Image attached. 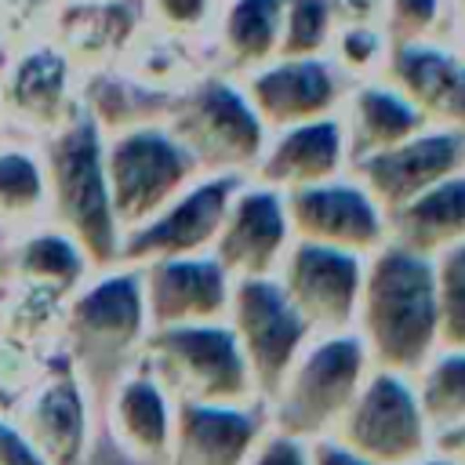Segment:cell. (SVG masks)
<instances>
[{"instance_id":"6da1fadb","label":"cell","mask_w":465,"mask_h":465,"mask_svg":"<svg viewBox=\"0 0 465 465\" xmlns=\"http://www.w3.org/2000/svg\"><path fill=\"white\" fill-rule=\"evenodd\" d=\"M40 149L47 167V222L84 247L94 272L116 265L120 225L105 182V131L84 98L40 138Z\"/></svg>"},{"instance_id":"7a4b0ae2","label":"cell","mask_w":465,"mask_h":465,"mask_svg":"<svg viewBox=\"0 0 465 465\" xmlns=\"http://www.w3.org/2000/svg\"><path fill=\"white\" fill-rule=\"evenodd\" d=\"M145 298L138 265H109L91 272L69 298L62 320V352L84 385H105L138 360L145 338Z\"/></svg>"},{"instance_id":"3957f363","label":"cell","mask_w":465,"mask_h":465,"mask_svg":"<svg viewBox=\"0 0 465 465\" xmlns=\"http://www.w3.org/2000/svg\"><path fill=\"white\" fill-rule=\"evenodd\" d=\"M163 120L203 174L254 171L269 138V127L254 113L240 76L211 65L171 94Z\"/></svg>"},{"instance_id":"277c9868","label":"cell","mask_w":465,"mask_h":465,"mask_svg":"<svg viewBox=\"0 0 465 465\" xmlns=\"http://www.w3.org/2000/svg\"><path fill=\"white\" fill-rule=\"evenodd\" d=\"M363 334L389 371H414L436 341V276L425 254L389 247L363 283Z\"/></svg>"},{"instance_id":"5b68a950","label":"cell","mask_w":465,"mask_h":465,"mask_svg":"<svg viewBox=\"0 0 465 465\" xmlns=\"http://www.w3.org/2000/svg\"><path fill=\"white\" fill-rule=\"evenodd\" d=\"M105 182L120 236L167 207L203 171L163 116L105 131Z\"/></svg>"},{"instance_id":"8992f818","label":"cell","mask_w":465,"mask_h":465,"mask_svg":"<svg viewBox=\"0 0 465 465\" xmlns=\"http://www.w3.org/2000/svg\"><path fill=\"white\" fill-rule=\"evenodd\" d=\"M142 367L163 385L171 400L193 403H243L251 392V371L232 327L189 323L153 327L142 338Z\"/></svg>"},{"instance_id":"52a82bcc","label":"cell","mask_w":465,"mask_h":465,"mask_svg":"<svg viewBox=\"0 0 465 465\" xmlns=\"http://www.w3.org/2000/svg\"><path fill=\"white\" fill-rule=\"evenodd\" d=\"M80 91L84 69L47 29L0 51V98L7 131L44 138L80 105Z\"/></svg>"},{"instance_id":"ba28073f","label":"cell","mask_w":465,"mask_h":465,"mask_svg":"<svg viewBox=\"0 0 465 465\" xmlns=\"http://www.w3.org/2000/svg\"><path fill=\"white\" fill-rule=\"evenodd\" d=\"M243 182V174H200L167 207H160L153 218L120 236L116 265H145L156 258L203 251L207 243H214L229 200Z\"/></svg>"},{"instance_id":"9c48e42d","label":"cell","mask_w":465,"mask_h":465,"mask_svg":"<svg viewBox=\"0 0 465 465\" xmlns=\"http://www.w3.org/2000/svg\"><path fill=\"white\" fill-rule=\"evenodd\" d=\"M11 418L44 465H84L91 447V392L65 352H54L44 378L15 400Z\"/></svg>"},{"instance_id":"30bf717a","label":"cell","mask_w":465,"mask_h":465,"mask_svg":"<svg viewBox=\"0 0 465 465\" xmlns=\"http://www.w3.org/2000/svg\"><path fill=\"white\" fill-rule=\"evenodd\" d=\"M236 76L269 131L338 113L349 91V76L331 54H272Z\"/></svg>"},{"instance_id":"8fae6325","label":"cell","mask_w":465,"mask_h":465,"mask_svg":"<svg viewBox=\"0 0 465 465\" xmlns=\"http://www.w3.org/2000/svg\"><path fill=\"white\" fill-rule=\"evenodd\" d=\"M356 171V182L367 189V196L381 207V214L403 207L421 189L436 185L440 178L465 167V127L447 124H425L411 138L349 160Z\"/></svg>"},{"instance_id":"7c38bea8","label":"cell","mask_w":465,"mask_h":465,"mask_svg":"<svg viewBox=\"0 0 465 465\" xmlns=\"http://www.w3.org/2000/svg\"><path fill=\"white\" fill-rule=\"evenodd\" d=\"M232 334L240 341L251 378L276 396L302 349L309 323L291 305L287 291L262 276H240L232 294Z\"/></svg>"},{"instance_id":"4fadbf2b","label":"cell","mask_w":465,"mask_h":465,"mask_svg":"<svg viewBox=\"0 0 465 465\" xmlns=\"http://www.w3.org/2000/svg\"><path fill=\"white\" fill-rule=\"evenodd\" d=\"M363 374V341L334 338L312 349L302 363H291L280 385V429L283 436H316L338 414L349 411Z\"/></svg>"},{"instance_id":"5bb4252c","label":"cell","mask_w":465,"mask_h":465,"mask_svg":"<svg viewBox=\"0 0 465 465\" xmlns=\"http://www.w3.org/2000/svg\"><path fill=\"white\" fill-rule=\"evenodd\" d=\"M287 229L298 240L341 251H374L385 240V214L360 182H312L283 193Z\"/></svg>"},{"instance_id":"9a60e30c","label":"cell","mask_w":465,"mask_h":465,"mask_svg":"<svg viewBox=\"0 0 465 465\" xmlns=\"http://www.w3.org/2000/svg\"><path fill=\"white\" fill-rule=\"evenodd\" d=\"M345 443L374 465H407L425 443L418 396L392 371L371 378L360 400L352 396L345 411Z\"/></svg>"},{"instance_id":"2e32d148","label":"cell","mask_w":465,"mask_h":465,"mask_svg":"<svg viewBox=\"0 0 465 465\" xmlns=\"http://www.w3.org/2000/svg\"><path fill=\"white\" fill-rule=\"evenodd\" d=\"M142 269V298L145 323L153 327H189V323H218L229 309L225 269L214 258L178 254L138 265Z\"/></svg>"},{"instance_id":"e0dca14e","label":"cell","mask_w":465,"mask_h":465,"mask_svg":"<svg viewBox=\"0 0 465 465\" xmlns=\"http://www.w3.org/2000/svg\"><path fill=\"white\" fill-rule=\"evenodd\" d=\"M381 76L396 84L429 124L465 127V62L447 40L389 44Z\"/></svg>"},{"instance_id":"ac0fdd59","label":"cell","mask_w":465,"mask_h":465,"mask_svg":"<svg viewBox=\"0 0 465 465\" xmlns=\"http://www.w3.org/2000/svg\"><path fill=\"white\" fill-rule=\"evenodd\" d=\"M105 429L116 447L145 465L171 461L174 407L163 385L145 367H124L105 385Z\"/></svg>"},{"instance_id":"d6986e66","label":"cell","mask_w":465,"mask_h":465,"mask_svg":"<svg viewBox=\"0 0 465 465\" xmlns=\"http://www.w3.org/2000/svg\"><path fill=\"white\" fill-rule=\"evenodd\" d=\"M349 163V142L338 113L302 120L291 127H276L265 138V149L254 163V174L262 185H272L280 193L338 178Z\"/></svg>"},{"instance_id":"ffe728a7","label":"cell","mask_w":465,"mask_h":465,"mask_svg":"<svg viewBox=\"0 0 465 465\" xmlns=\"http://www.w3.org/2000/svg\"><path fill=\"white\" fill-rule=\"evenodd\" d=\"M287 243L283 193L272 185H240L214 236V262L236 276H262Z\"/></svg>"},{"instance_id":"44dd1931","label":"cell","mask_w":465,"mask_h":465,"mask_svg":"<svg viewBox=\"0 0 465 465\" xmlns=\"http://www.w3.org/2000/svg\"><path fill=\"white\" fill-rule=\"evenodd\" d=\"M360 265L352 251L298 240L287 258L283 291L305 323L316 327H345L360 302Z\"/></svg>"},{"instance_id":"7402d4cb","label":"cell","mask_w":465,"mask_h":465,"mask_svg":"<svg viewBox=\"0 0 465 465\" xmlns=\"http://www.w3.org/2000/svg\"><path fill=\"white\" fill-rule=\"evenodd\" d=\"M138 25L142 11L131 0H58L47 11V33L84 73L113 69Z\"/></svg>"},{"instance_id":"603a6c76","label":"cell","mask_w":465,"mask_h":465,"mask_svg":"<svg viewBox=\"0 0 465 465\" xmlns=\"http://www.w3.org/2000/svg\"><path fill=\"white\" fill-rule=\"evenodd\" d=\"M338 116H341V127H345L349 160L389 149V145L411 138L414 131H421L429 124L425 113L385 76L352 80L341 105H338Z\"/></svg>"},{"instance_id":"cb8c5ba5","label":"cell","mask_w":465,"mask_h":465,"mask_svg":"<svg viewBox=\"0 0 465 465\" xmlns=\"http://www.w3.org/2000/svg\"><path fill=\"white\" fill-rule=\"evenodd\" d=\"M254 440V418L240 403L178 400L171 429L174 465H240Z\"/></svg>"},{"instance_id":"d4e9b609","label":"cell","mask_w":465,"mask_h":465,"mask_svg":"<svg viewBox=\"0 0 465 465\" xmlns=\"http://www.w3.org/2000/svg\"><path fill=\"white\" fill-rule=\"evenodd\" d=\"M385 232H392L396 247L414 254H432L465 240V167L389 211Z\"/></svg>"},{"instance_id":"484cf974","label":"cell","mask_w":465,"mask_h":465,"mask_svg":"<svg viewBox=\"0 0 465 465\" xmlns=\"http://www.w3.org/2000/svg\"><path fill=\"white\" fill-rule=\"evenodd\" d=\"M91 272L84 247L51 222L25 229L0 247V280H25L73 294Z\"/></svg>"},{"instance_id":"4316f807","label":"cell","mask_w":465,"mask_h":465,"mask_svg":"<svg viewBox=\"0 0 465 465\" xmlns=\"http://www.w3.org/2000/svg\"><path fill=\"white\" fill-rule=\"evenodd\" d=\"M47 222V167L40 138L0 131V247Z\"/></svg>"},{"instance_id":"83f0119b","label":"cell","mask_w":465,"mask_h":465,"mask_svg":"<svg viewBox=\"0 0 465 465\" xmlns=\"http://www.w3.org/2000/svg\"><path fill=\"white\" fill-rule=\"evenodd\" d=\"M283 0H222L207 44L218 69L247 73L280 51Z\"/></svg>"},{"instance_id":"f1b7e54d","label":"cell","mask_w":465,"mask_h":465,"mask_svg":"<svg viewBox=\"0 0 465 465\" xmlns=\"http://www.w3.org/2000/svg\"><path fill=\"white\" fill-rule=\"evenodd\" d=\"M200 40H182L171 33H160L153 25H138L134 36L127 40V47L116 58V73H124L131 84H138L149 94L171 98L174 91H182L196 73H203V54L196 51Z\"/></svg>"},{"instance_id":"f546056e","label":"cell","mask_w":465,"mask_h":465,"mask_svg":"<svg viewBox=\"0 0 465 465\" xmlns=\"http://www.w3.org/2000/svg\"><path fill=\"white\" fill-rule=\"evenodd\" d=\"M65 291L25 283V280H0V334L36 345L44 352L62 349V320H65Z\"/></svg>"},{"instance_id":"4dcf8cb0","label":"cell","mask_w":465,"mask_h":465,"mask_svg":"<svg viewBox=\"0 0 465 465\" xmlns=\"http://www.w3.org/2000/svg\"><path fill=\"white\" fill-rule=\"evenodd\" d=\"M389 33L381 22H338L334 36L327 44V54L334 58V65L352 80H367V76H381L385 54H389Z\"/></svg>"},{"instance_id":"1f68e13d","label":"cell","mask_w":465,"mask_h":465,"mask_svg":"<svg viewBox=\"0 0 465 465\" xmlns=\"http://www.w3.org/2000/svg\"><path fill=\"white\" fill-rule=\"evenodd\" d=\"M338 11L334 0H283L276 54H327Z\"/></svg>"},{"instance_id":"d6a6232c","label":"cell","mask_w":465,"mask_h":465,"mask_svg":"<svg viewBox=\"0 0 465 465\" xmlns=\"http://www.w3.org/2000/svg\"><path fill=\"white\" fill-rule=\"evenodd\" d=\"M436 276V338L447 349H465V240L443 247Z\"/></svg>"},{"instance_id":"836d02e7","label":"cell","mask_w":465,"mask_h":465,"mask_svg":"<svg viewBox=\"0 0 465 465\" xmlns=\"http://www.w3.org/2000/svg\"><path fill=\"white\" fill-rule=\"evenodd\" d=\"M418 407L421 418L440 429H454L465 421V352H447L425 374Z\"/></svg>"},{"instance_id":"e575fe53","label":"cell","mask_w":465,"mask_h":465,"mask_svg":"<svg viewBox=\"0 0 465 465\" xmlns=\"http://www.w3.org/2000/svg\"><path fill=\"white\" fill-rule=\"evenodd\" d=\"M381 25L392 44L447 40L450 36V7H447V0H381Z\"/></svg>"},{"instance_id":"d590c367","label":"cell","mask_w":465,"mask_h":465,"mask_svg":"<svg viewBox=\"0 0 465 465\" xmlns=\"http://www.w3.org/2000/svg\"><path fill=\"white\" fill-rule=\"evenodd\" d=\"M218 4L222 0H142L138 11H142L145 25L160 29V33H171V36H182V40H200L203 44L211 36Z\"/></svg>"},{"instance_id":"8d00e7d4","label":"cell","mask_w":465,"mask_h":465,"mask_svg":"<svg viewBox=\"0 0 465 465\" xmlns=\"http://www.w3.org/2000/svg\"><path fill=\"white\" fill-rule=\"evenodd\" d=\"M0 465H44L40 454L22 436V429L15 425L11 411H4V407H0Z\"/></svg>"},{"instance_id":"74e56055","label":"cell","mask_w":465,"mask_h":465,"mask_svg":"<svg viewBox=\"0 0 465 465\" xmlns=\"http://www.w3.org/2000/svg\"><path fill=\"white\" fill-rule=\"evenodd\" d=\"M254 465H305V458H302V450L294 447L291 436H280V440H272V443L254 458Z\"/></svg>"},{"instance_id":"f35d334b","label":"cell","mask_w":465,"mask_h":465,"mask_svg":"<svg viewBox=\"0 0 465 465\" xmlns=\"http://www.w3.org/2000/svg\"><path fill=\"white\" fill-rule=\"evenodd\" d=\"M316 465H374V461L360 458L356 450H341L334 443H320L316 447Z\"/></svg>"},{"instance_id":"ab89813d","label":"cell","mask_w":465,"mask_h":465,"mask_svg":"<svg viewBox=\"0 0 465 465\" xmlns=\"http://www.w3.org/2000/svg\"><path fill=\"white\" fill-rule=\"evenodd\" d=\"M443 447H447V450H454V454H465V421H461V425H454V429H447Z\"/></svg>"},{"instance_id":"60d3db41","label":"cell","mask_w":465,"mask_h":465,"mask_svg":"<svg viewBox=\"0 0 465 465\" xmlns=\"http://www.w3.org/2000/svg\"><path fill=\"white\" fill-rule=\"evenodd\" d=\"M447 44H450V47H454V51H458V58H461V62H465V22H461V25H454V29H450V36H447Z\"/></svg>"},{"instance_id":"b9f144b4","label":"cell","mask_w":465,"mask_h":465,"mask_svg":"<svg viewBox=\"0 0 465 465\" xmlns=\"http://www.w3.org/2000/svg\"><path fill=\"white\" fill-rule=\"evenodd\" d=\"M447 7H450V29L461 25L465 22V0H447Z\"/></svg>"},{"instance_id":"7bdbcfd3","label":"cell","mask_w":465,"mask_h":465,"mask_svg":"<svg viewBox=\"0 0 465 465\" xmlns=\"http://www.w3.org/2000/svg\"><path fill=\"white\" fill-rule=\"evenodd\" d=\"M0 131H7V124H4V98H0Z\"/></svg>"},{"instance_id":"ee69618b","label":"cell","mask_w":465,"mask_h":465,"mask_svg":"<svg viewBox=\"0 0 465 465\" xmlns=\"http://www.w3.org/2000/svg\"><path fill=\"white\" fill-rule=\"evenodd\" d=\"M425 465H447V461H425Z\"/></svg>"},{"instance_id":"f6af8a7d","label":"cell","mask_w":465,"mask_h":465,"mask_svg":"<svg viewBox=\"0 0 465 465\" xmlns=\"http://www.w3.org/2000/svg\"><path fill=\"white\" fill-rule=\"evenodd\" d=\"M0 51H4V47H0Z\"/></svg>"}]
</instances>
